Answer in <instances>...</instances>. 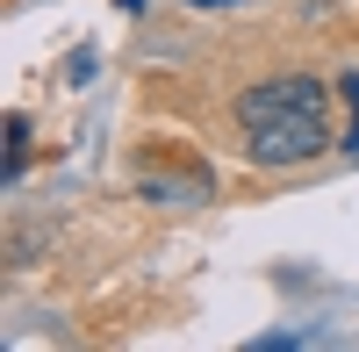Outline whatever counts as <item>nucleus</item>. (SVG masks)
Instances as JSON below:
<instances>
[{"label": "nucleus", "mask_w": 359, "mask_h": 352, "mask_svg": "<svg viewBox=\"0 0 359 352\" xmlns=\"http://www.w3.org/2000/svg\"><path fill=\"white\" fill-rule=\"evenodd\" d=\"M323 101H331V86H323L316 72H273V79L237 86L230 115L245 130H259V123H280V115H323Z\"/></svg>", "instance_id": "obj_2"}, {"label": "nucleus", "mask_w": 359, "mask_h": 352, "mask_svg": "<svg viewBox=\"0 0 359 352\" xmlns=\"http://www.w3.org/2000/svg\"><path fill=\"white\" fill-rule=\"evenodd\" d=\"M137 194L151 201V209H201V201H208V172H187V180H172V172H144Z\"/></svg>", "instance_id": "obj_3"}, {"label": "nucleus", "mask_w": 359, "mask_h": 352, "mask_svg": "<svg viewBox=\"0 0 359 352\" xmlns=\"http://www.w3.org/2000/svg\"><path fill=\"white\" fill-rule=\"evenodd\" d=\"M194 8H230V0H194Z\"/></svg>", "instance_id": "obj_7"}, {"label": "nucleus", "mask_w": 359, "mask_h": 352, "mask_svg": "<svg viewBox=\"0 0 359 352\" xmlns=\"http://www.w3.org/2000/svg\"><path fill=\"white\" fill-rule=\"evenodd\" d=\"M331 151V130H323V115H280V123H259L245 130V158L259 172H302Z\"/></svg>", "instance_id": "obj_1"}, {"label": "nucleus", "mask_w": 359, "mask_h": 352, "mask_svg": "<svg viewBox=\"0 0 359 352\" xmlns=\"http://www.w3.org/2000/svg\"><path fill=\"white\" fill-rule=\"evenodd\" d=\"M338 94H345V108H352V130H345V151H359V72H345V79H338Z\"/></svg>", "instance_id": "obj_5"}, {"label": "nucleus", "mask_w": 359, "mask_h": 352, "mask_svg": "<svg viewBox=\"0 0 359 352\" xmlns=\"http://www.w3.org/2000/svg\"><path fill=\"white\" fill-rule=\"evenodd\" d=\"M86 79H94V43H79L65 57V86H86Z\"/></svg>", "instance_id": "obj_6"}, {"label": "nucleus", "mask_w": 359, "mask_h": 352, "mask_svg": "<svg viewBox=\"0 0 359 352\" xmlns=\"http://www.w3.org/2000/svg\"><path fill=\"white\" fill-rule=\"evenodd\" d=\"M22 165H29V115L15 108L8 115V180H22Z\"/></svg>", "instance_id": "obj_4"}]
</instances>
